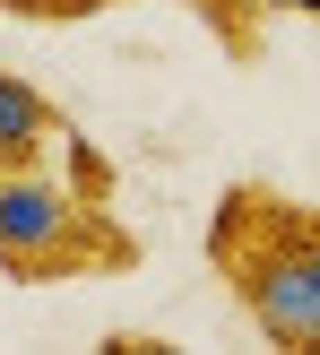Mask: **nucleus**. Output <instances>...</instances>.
<instances>
[{
	"mask_svg": "<svg viewBox=\"0 0 320 355\" xmlns=\"http://www.w3.org/2000/svg\"><path fill=\"white\" fill-rule=\"evenodd\" d=\"M208 269L269 347L320 355V200L251 173L225 182L208 208Z\"/></svg>",
	"mask_w": 320,
	"mask_h": 355,
	"instance_id": "nucleus-1",
	"label": "nucleus"
},
{
	"mask_svg": "<svg viewBox=\"0 0 320 355\" xmlns=\"http://www.w3.org/2000/svg\"><path fill=\"white\" fill-rule=\"evenodd\" d=\"M9 17H35V26H78V17H104L121 0H0Z\"/></svg>",
	"mask_w": 320,
	"mask_h": 355,
	"instance_id": "nucleus-5",
	"label": "nucleus"
},
{
	"mask_svg": "<svg viewBox=\"0 0 320 355\" xmlns=\"http://www.w3.org/2000/svg\"><path fill=\"white\" fill-rule=\"evenodd\" d=\"M190 9L208 17V35L225 44V61H234V69H251V61H260V35H269L260 0H190Z\"/></svg>",
	"mask_w": 320,
	"mask_h": 355,
	"instance_id": "nucleus-4",
	"label": "nucleus"
},
{
	"mask_svg": "<svg viewBox=\"0 0 320 355\" xmlns=\"http://www.w3.org/2000/svg\"><path fill=\"white\" fill-rule=\"evenodd\" d=\"M78 130V121L61 113V104L44 96L35 78H17V69H0V165H44L61 139Z\"/></svg>",
	"mask_w": 320,
	"mask_h": 355,
	"instance_id": "nucleus-3",
	"label": "nucleus"
},
{
	"mask_svg": "<svg viewBox=\"0 0 320 355\" xmlns=\"http://www.w3.org/2000/svg\"><path fill=\"white\" fill-rule=\"evenodd\" d=\"M148 243L113 217V200L78 173L0 165V277L9 286H78V277H130Z\"/></svg>",
	"mask_w": 320,
	"mask_h": 355,
	"instance_id": "nucleus-2",
	"label": "nucleus"
}]
</instances>
